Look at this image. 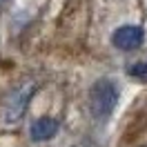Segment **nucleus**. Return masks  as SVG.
<instances>
[{"label":"nucleus","instance_id":"nucleus-4","mask_svg":"<svg viewBox=\"0 0 147 147\" xmlns=\"http://www.w3.org/2000/svg\"><path fill=\"white\" fill-rule=\"evenodd\" d=\"M58 129H60V123L56 118H38L31 125V140H36V143L51 140L58 134Z\"/></svg>","mask_w":147,"mask_h":147},{"label":"nucleus","instance_id":"nucleus-5","mask_svg":"<svg viewBox=\"0 0 147 147\" xmlns=\"http://www.w3.org/2000/svg\"><path fill=\"white\" fill-rule=\"evenodd\" d=\"M127 74L131 76V78H136L138 83H147V60L129 65V67H127Z\"/></svg>","mask_w":147,"mask_h":147},{"label":"nucleus","instance_id":"nucleus-3","mask_svg":"<svg viewBox=\"0 0 147 147\" xmlns=\"http://www.w3.org/2000/svg\"><path fill=\"white\" fill-rule=\"evenodd\" d=\"M36 92V85H25V87H20L16 92L9 96V100H7V111H5V116L7 120H18L22 116V111L27 107V100L31 98V94Z\"/></svg>","mask_w":147,"mask_h":147},{"label":"nucleus","instance_id":"nucleus-2","mask_svg":"<svg viewBox=\"0 0 147 147\" xmlns=\"http://www.w3.org/2000/svg\"><path fill=\"white\" fill-rule=\"evenodd\" d=\"M143 40H145V31H143V27H138V25H123V27H118L111 34L114 47H118L123 51H129V49L140 47Z\"/></svg>","mask_w":147,"mask_h":147},{"label":"nucleus","instance_id":"nucleus-1","mask_svg":"<svg viewBox=\"0 0 147 147\" xmlns=\"http://www.w3.org/2000/svg\"><path fill=\"white\" fill-rule=\"evenodd\" d=\"M118 98H120L118 87L109 78L96 80L94 87L89 89V111H92V116L98 120L109 118L116 109V105H118Z\"/></svg>","mask_w":147,"mask_h":147},{"label":"nucleus","instance_id":"nucleus-6","mask_svg":"<svg viewBox=\"0 0 147 147\" xmlns=\"http://www.w3.org/2000/svg\"><path fill=\"white\" fill-rule=\"evenodd\" d=\"M2 2H7V0H0V5H2Z\"/></svg>","mask_w":147,"mask_h":147}]
</instances>
